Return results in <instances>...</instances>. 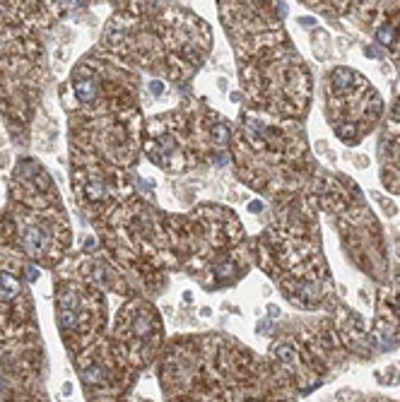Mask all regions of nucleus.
<instances>
[{
    "instance_id": "f257e3e1",
    "label": "nucleus",
    "mask_w": 400,
    "mask_h": 402,
    "mask_svg": "<svg viewBox=\"0 0 400 402\" xmlns=\"http://www.w3.org/2000/svg\"><path fill=\"white\" fill-rule=\"evenodd\" d=\"M20 241H22V248L34 258H44L48 246V236L46 229L39 227V224H24L20 229Z\"/></svg>"
},
{
    "instance_id": "f03ea898",
    "label": "nucleus",
    "mask_w": 400,
    "mask_h": 402,
    "mask_svg": "<svg viewBox=\"0 0 400 402\" xmlns=\"http://www.w3.org/2000/svg\"><path fill=\"white\" fill-rule=\"evenodd\" d=\"M75 94H78L80 102H94L99 89H97L92 79H80V82H75Z\"/></svg>"
},
{
    "instance_id": "7ed1b4c3",
    "label": "nucleus",
    "mask_w": 400,
    "mask_h": 402,
    "mask_svg": "<svg viewBox=\"0 0 400 402\" xmlns=\"http://www.w3.org/2000/svg\"><path fill=\"white\" fill-rule=\"evenodd\" d=\"M85 195L89 197V200H102V197L106 195V186H104V181L92 178V181L85 186Z\"/></svg>"
}]
</instances>
